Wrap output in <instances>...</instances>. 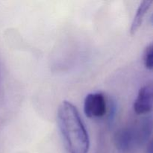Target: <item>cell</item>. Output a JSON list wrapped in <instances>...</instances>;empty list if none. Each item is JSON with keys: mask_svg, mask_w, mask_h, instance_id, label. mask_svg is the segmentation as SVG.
Returning <instances> with one entry per match:
<instances>
[{"mask_svg": "<svg viewBox=\"0 0 153 153\" xmlns=\"http://www.w3.org/2000/svg\"><path fill=\"white\" fill-rule=\"evenodd\" d=\"M143 63L146 69L152 70L153 67V46L152 43L148 45L143 52Z\"/></svg>", "mask_w": 153, "mask_h": 153, "instance_id": "6", "label": "cell"}, {"mask_svg": "<svg viewBox=\"0 0 153 153\" xmlns=\"http://www.w3.org/2000/svg\"><path fill=\"white\" fill-rule=\"evenodd\" d=\"M152 109V85L146 84L138 92L134 103V111L137 114H148Z\"/></svg>", "mask_w": 153, "mask_h": 153, "instance_id": "4", "label": "cell"}, {"mask_svg": "<svg viewBox=\"0 0 153 153\" xmlns=\"http://www.w3.org/2000/svg\"><path fill=\"white\" fill-rule=\"evenodd\" d=\"M85 114L89 118H100L106 113V101L100 93L89 94L84 102Z\"/></svg>", "mask_w": 153, "mask_h": 153, "instance_id": "3", "label": "cell"}, {"mask_svg": "<svg viewBox=\"0 0 153 153\" xmlns=\"http://www.w3.org/2000/svg\"><path fill=\"white\" fill-rule=\"evenodd\" d=\"M152 3V1H147V0L143 1L141 3H140L138 8H137V12H136V14L135 16H134V19H133L132 21V23H131V34H135V33L137 31V30L139 29V28L141 26L143 19H144L145 16H146L148 10H149V8H150Z\"/></svg>", "mask_w": 153, "mask_h": 153, "instance_id": "5", "label": "cell"}, {"mask_svg": "<svg viewBox=\"0 0 153 153\" xmlns=\"http://www.w3.org/2000/svg\"><path fill=\"white\" fill-rule=\"evenodd\" d=\"M58 124L69 153H88L89 136L76 107L64 101L58 110Z\"/></svg>", "mask_w": 153, "mask_h": 153, "instance_id": "1", "label": "cell"}, {"mask_svg": "<svg viewBox=\"0 0 153 153\" xmlns=\"http://www.w3.org/2000/svg\"><path fill=\"white\" fill-rule=\"evenodd\" d=\"M149 126L148 122L144 123L142 128L134 129L133 128H124L119 130L115 134L114 143L118 150L123 152H128L135 147L141 139L148 136Z\"/></svg>", "mask_w": 153, "mask_h": 153, "instance_id": "2", "label": "cell"}]
</instances>
